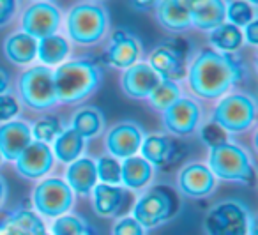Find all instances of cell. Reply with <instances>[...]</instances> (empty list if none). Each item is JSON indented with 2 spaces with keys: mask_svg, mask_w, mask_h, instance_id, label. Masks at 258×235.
<instances>
[{
  "mask_svg": "<svg viewBox=\"0 0 258 235\" xmlns=\"http://www.w3.org/2000/svg\"><path fill=\"white\" fill-rule=\"evenodd\" d=\"M242 78V66L232 53L202 50L191 62L187 82L197 96L219 99Z\"/></svg>",
  "mask_w": 258,
  "mask_h": 235,
  "instance_id": "1",
  "label": "cell"
},
{
  "mask_svg": "<svg viewBox=\"0 0 258 235\" xmlns=\"http://www.w3.org/2000/svg\"><path fill=\"white\" fill-rule=\"evenodd\" d=\"M103 71L90 61H71L60 64L53 71V85L57 103L73 104L89 97L99 89Z\"/></svg>",
  "mask_w": 258,
  "mask_h": 235,
  "instance_id": "2",
  "label": "cell"
},
{
  "mask_svg": "<svg viewBox=\"0 0 258 235\" xmlns=\"http://www.w3.org/2000/svg\"><path fill=\"white\" fill-rule=\"evenodd\" d=\"M209 170L216 179L253 186L256 181L253 161L242 147L232 142L216 145L209 152Z\"/></svg>",
  "mask_w": 258,
  "mask_h": 235,
  "instance_id": "3",
  "label": "cell"
},
{
  "mask_svg": "<svg viewBox=\"0 0 258 235\" xmlns=\"http://www.w3.org/2000/svg\"><path fill=\"white\" fill-rule=\"evenodd\" d=\"M207 235H254V219L239 200H225L211 207L204 221Z\"/></svg>",
  "mask_w": 258,
  "mask_h": 235,
  "instance_id": "4",
  "label": "cell"
},
{
  "mask_svg": "<svg viewBox=\"0 0 258 235\" xmlns=\"http://www.w3.org/2000/svg\"><path fill=\"white\" fill-rule=\"evenodd\" d=\"M108 30V13L101 6L80 4L68 15V34L75 43L90 46L99 43Z\"/></svg>",
  "mask_w": 258,
  "mask_h": 235,
  "instance_id": "5",
  "label": "cell"
},
{
  "mask_svg": "<svg viewBox=\"0 0 258 235\" xmlns=\"http://www.w3.org/2000/svg\"><path fill=\"white\" fill-rule=\"evenodd\" d=\"M76 195L66 184V181L58 177L41 179L32 191L34 212L41 217H60L71 212L75 205Z\"/></svg>",
  "mask_w": 258,
  "mask_h": 235,
  "instance_id": "6",
  "label": "cell"
},
{
  "mask_svg": "<svg viewBox=\"0 0 258 235\" xmlns=\"http://www.w3.org/2000/svg\"><path fill=\"white\" fill-rule=\"evenodd\" d=\"M256 104L247 94H228L219 99L212 113V122L225 133H242L254 124Z\"/></svg>",
  "mask_w": 258,
  "mask_h": 235,
  "instance_id": "7",
  "label": "cell"
},
{
  "mask_svg": "<svg viewBox=\"0 0 258 235\" xmlns=\"http://www.w3.org/2000/svg\"><path fill=\"white\" fill-rule=\"evenodd\" d=\"M20 96L27 106L44 111L57 104L53 71L46 66H34L20 76Z\"/></svg>",
  "mask_w": 258,
  "mask_h": 235,
  "instance_id": "8",
  "label": "cell"
},
{
  "mask_svg": "<svg viewBox=\"0 0 258 235\" xmlns=\"http://www.w3.org/2000/svg\"><path fill=\"white\" fill-rule=\"evenodd\" d=\"M173 216L172 196L163 188L149 189L142 196H138L137 203L133 207V217L145 228L151 230Z\"/></svg>",
  "mask_w": 258,
  "mask_h": 235,
  "instance_id": "9",
  "label": "cell"
},
{
  "mask_svg": "<svg viewBox=\"0 0 258 235\" xmlns=\"http://www.w3.org/2000/svg\"><path fill=\"white\" fill-rule=\"evenodd\" d=\"M142 140H144L142 126L133 121H124L115 124L108 131L104 145H106V150L111 157L125 159V157L137 156V152L140 150Z\"/></svg>",
  "mask_w": 258,
  "mask_h": 235,
  "instance_id": "10",
  "label": "cell"
},
{
  "mask_svg": "<svg viewBox=\"0 0 258 235\" xmlns=\"http://www.w3.org/2000/svg\"><path fill=\"white\" fill-rule=\"evenodd\" d=\"M218 186V179L212 175L207 164L204 163H187L182 166L177 177V188L184 196L193 200L207 198L214 193Z\"/></svg>",
  "mask_w": 258,
  "mask_h": 235,
  "instance_id": "11",
  "label": "cell"
},
{
  "mask_svg": "<svg viewBox=\"0 0 258 235\" xmlns=\"http://www.w3.org/2000/svg\"><path fill=\"white\" fill-rule=\"evenodd\" d=\"M202 119L200 104L189 97H182L163 110V124L170 133L177 136H186L195 133Z\"/></svg>",
  "mask_w": 258,
  "mask_h": 235,
  "instance_id": "12",
  "label": "cell"
},
{
  "mask_svg": "<svg viewBox=\"0 0 258 235\" xmlns=\"http://www.w3.org/2000/svg\"><path fill=\"white\" fill-rule=\"evenodd\" d=\"M55 163L51 147L41 142H30L25 147L18 159L15 161L16 171L22 175L23 179L29 181H37V179H44L51 171Z\"/></svg>",
  "mask_w": 258,
  "mask_h": 235,
  "instance_id": "13",
  "label": "cell"
},
{
  "mask_svg": "<svg viewBox=\"0 0 258 235\" xmlns=\"http://www.w3.org/2000/svg\"><path fill=\"white\" fill-rule=\"evenodd\" d=\"M60 25V11L50 2L32 4L22 16V29L34 39H44L53 36Z\"/></svg>",
  "mask_w": 258,
  "mask_h": 235,
  "instance_id": "14",
  "label": "cell"
},
{
  "mask_svg": "<svg viewBox=\"0 0 258 235\" xmlns=\"http://www.w3.org/2000/svg\"><path fill=\"white\" fill-rule=\"evenodd\" d=\"M180 145L175 140L163 135H149L144 136L140 145V152L147 163H151L154 168L166 170L180 157Z\"/></svg>",
  "mask_w": 258,
  "mask_h": 235,
  "instance_id": "15",
  "label": "cell"
},
{
  "mask_svg": "<svg viewBox=\"0 0 258 235\" xmlns=\"http://www.w3.org/2000/svg\"><path fill=\"white\" fill-rule=\"evenodd\" d=\"M159 76L152 71L147 62H137L127 68L122 75L120 87L124 94L131 99H145L159 83Z\"/></svg>",
  "mask_w": 258,
  "mask_h": 235,
  "instance_id": "16",
  "label": "cell"
},
{
  "mask_svg": "<svg viewBox=\"0 0 258 235\" xmlns=\"http://www.w3.org/2000/svg\"><path fill=\"white\" fill-rule=\"evenodd\" d=\"M187 9L191 25L202 30H212L225 23L226 6L223 0H180Z\"/></svg>",
  "mask_w": 258,
  "mask_h": 235,
  "instance_id": "17",
  "label": "cell"
},
{
  "mask_svg": "<svg viewBox=\"0 0 258 235\" xmlns=\"http://www.w3.org/2000/svg\"><path fill=\"white\" fill-rule=\"evenodd\" d=\"M0 235H50L43 217L32 209H16L0 219Z\"/></svg>",
  "mask_w": 258,
  "mask_h": 235,
  "instance_id": "18",
  "label": "cell"
},
{
  "mask_svg": "<svg viewBox=\"0 0 258 235\" xmlns=\"http://www.w3.org/2000/svg\"><path fill=\"white\" fill-rule=\"evenodd\" d=\"M32 142V131L25 121H9L0 124V154L2 159L16 161Z\"/></svg>",
  "mask_w": 258,
  "mask_h": 235,
  "instance_id": "19",
  "label": "cell"
},
{
  "mask_svg": "<svg viewBox=\"0 0 258 235\" xmlns=\"http://www.w3.org/2000/svg\"><path fill=\"white\" fill-rule=\"evenodd\" d=\"M127 198V191L122 186L96 184L90 191L92 209L99 217H115L122 212Z\"/></svg>",
  "mask_w": 258,
  "mask_h": 235,
  "instance_id": "20",
  "label": "cell"
},
{
  "mask_svg": "<svg viewBox=\"0 0 258 235\" xmlns=\"http://www.w3.org/2000/svg\"><path fill=\"white\" fill-rule=\"evenodd\" d=\"M140 43L125 30H117L111 37L106 61L117 69H127L140 58Z\"/></svg>",
  "mask_w": 258,
  "mask_h": 235,
  "instance_id": "21",
  "label": "cell"
},
{
  "mask_svg": "<svg viewBox=\"0 0 258 235\" xmlns=\"http://www.w3.org/2000/svg\"><path fill=\"white\" fill-rule=\"evenodd\" d=\"M66 184L78 196H89L94 186L97 184L96 161L92 157H78L69 163L66 170Z\"/></svg>",
  "mask_w": 258,
  "mask_h": 235,
  "instance_id": "22",
  "label": "cell"
},
{
  "mask_svg": "<svg viewBox=\"0 0 258 235\" xmlns=\"http://www.w3.org/2000/svg\"><path fill=\"white\" fill-rule=\"evenodd\" d=\"M149 66L152 68V71L159 76L161 80H175L182 78L186 75V64L184 61L175 55L172 50H168L166 46H159L149 55Z\"/></svg>",
  "mask_w": 258,
  "mask_h": 235,
  "instance_id": "23",
  "label": "cell"
},
{
  "mask_svg": "<svg viewBox=\"0 0 258 235\" xmlns=\"http://www.w3.org/2000/svg\"><path fill=\"white\" fill-rule=\"evenodd\" d=\"M154 177V166L142 156L125 157L120 163V184L127 189H142Z\"/></svg>",
  "mask_w": 258,
  "mask_h": 235,
  "instance_id": "24",
  "label": "cell"
},
{
  "mask_svg": "<svg viewBox=\"0 0 258 235\" xmlns=\"http://www.w3.org/2000/svg\"><path fill=\"white\" fill-rule=\"evenodd\" d=\"M4 53L13 64L27 66L37 57V39L25 32H16L8 37L4 44Z\"/></svg>",
  "mask_w": 258,
  "mask_h": 235,
  "instance_id": "25",
  "label": "cell"
},
{
  "mask_svg": "<svg viewBox=\"0 0 258 235\" xmlns=\"http://www.w3.org/2000/svg\"><path fill=\"white\" fill-rule=\"evenodd\" d=\"M158 20L165 29L172 32H182L191 25L187 9L180 0H161L158 2Z\"/></svg>",
  "mask_w": 258,
  "mask_h": 235,
  "instance_id": "26",
  "label": "cell"
},
{
  "mask_svg": "<svg viewBox=\"0 0 258 235\" xmlns=\"http://www.w3.org/2000/svg\"><path fill=\"white\" fill-rule=\"evenodd\" d=\"M73 129L83 140H92L99 136L104 129V115L96 106H83L73 117Z\"/></svg>",
  "mask_w": 258,
  "mask_h": 235,
  "instance_id": "27",
  "label": "cell"
},
{
  "mask_svg": "<svg viewBox=\"0 0 258 235\" xmlns=\"http://www.w3.org/2000/svg\"><path fill=\"white\" fill-rule=\"evenodd\" d=\"M85 149V140L78 135L73 128L62 129L60 135L55 138L53 142V157H57L60 163H73L78 157H82V152Z\"/></svg>",
  "mask_w": 258,
  "mask_h": 235,
  "instance_id": "28",
  "label": "cell"
},
{
  "mask_svg": "<svg viewBox=\"0 0 258 235\" xmlns=\"http://www.w3.org/2000/svg\"><path fill=\"white\" fill-rule=\"evenodd\" d=\"M69 43L62 36H48L44 39L37 41V58L43 62V66H60L69 55Z\"/></svg>",
  "mask_w": 258,
  "mask_h": 235,
  "instance_id": "29",
  "label": "cell"
},
{
  "mask_svg": "<svg viewBox=\"0 0 258 235\" xmlns=\"http://www.w3.org/2000/svg\"><path fill=\"white\" fill-rule=\"evenodd\" d=\"M50 235H97L96 228L78 214H64L55 217L50 226Z\"/></svg>",
  "mask_w": 258,
  "mask_h": 235,
  "instance_id": "30",
  "label": "cell"
},
{
  "mask_svg": "<svg viewBox=\"0 0 258 235\" xmlns=\"http://www.w3.org/2000/svg\"><path fill=\"white\" fill-rule=\"evenodd\" d=\"M209 39L221 53H232V51L239 50L244 37L239 27L232 25V23H221L219 27L211 30Z\"/></svg>",
  "mask_w": 258,
  "mask_h": 235,
  "instance_id": "31",
  "label": "cell"
},
{
  "mask_svg": "<svg viewBox=\"0 0 258 235\" xmlns=\"http://www.w3.org/2000/svg\"><path fill=\"white\" fill-rule=\"evenodd\" d=\"M180 97V89L177 85V82L172 80H159L158 85L152 89V92L149 94V101L156 110L163 111L173 104Z\"/></svg>",
  "mask_w": 258,
  "mask_h": 235,
  "instance_id": "32",
  "label": "cell"
},
{
  "mask_svg": "<svg viewBox=\"0 0 258 235\" xmlns=\"http://www.w3.org/2000/svg\"><path fill=\"white\" fill-rule=\"evenodd\" d=\"M96 171L97 181H101V184L120 186V163H118V159L111 156H101L99 159H96Z\"/></svg>",
  "mask_w": 258,
  "mask_h": 235,
  "instance_id": "33",
  "label": "cell"
},
{
  "mask_svg": "<svg viewBox=\"0 0 258 235\" xmlns=\"http://www.w3.org/2000/svg\"><path fill=\"white\" fill-rule=\"evenodd\" d=\"M30 131H32V138L36 142L48 145V143L55 142V138L62 133V124L57 117H43L34 124Z\"/></svg>",
  "mask_w": 258,
  "mask_h": 235,
  "instance_id": "34",
  "label": "cell"
},
{
  "mask_svg": "<svg viewBox=\"0 0 258 235\" xmlns=\"http://www.w3.org/2000/svg\"><path fill=\"white\" fill-rule=\"evenodd\" d=\"M226 18L235 27H246L249 22L254 20V13L247 2L244 0H233L232 4L226 8Z\"/></svg>",
  "mask_w": 258,
  "mask_h": 235,
  "instance_id": "35",
  "label": "cell"
},
{
  "mask_svg": "<svg viewBox=\"0 0 258 235\" xmlns=\"http://www.w3.org/2000/svg\"><path fill=\"white\" fill-rule=\"evenodd\" d=\"M111 235H147V230L133 216H124L115 221Z\"/></svg>",
  "mask_w": 258,
  "mask_h": 235,
  "instance_id": "36",
  "label": "cell"
},
{
  "mask_svg": "<svg viewBox=\"0 0 258 235\" xmlns=\"http://www.w3.org/2000/svg\"><path fill=\"white\" fill-rule=\"evenodd\" d=\"M20 104L11 94H0V124L9 122L18 115Z\"/></svg>",
  "mask_w": 258,
  "mask_h": 235,
  "instance_id": "37",
  "label": "cell"
},
{
  "mask_svg": "<svg viewBox=\"0 0 258 235\" xmlns=\"http://www.w3.org/2000/svg\"><path fill=\"white\" fill-rule=\"evenodd\" d=\"M202 138H204V142L207 143L209 147H216V145H221V143L228 142V138H226V133L223 131L219 126H216L214 122H209L207 126H204L202 128Z\"/></svg>",
  "mask_w": 258,
  "mask_h": 235,
  "instance_id": "38",
  "label": "cell"
},
{
  "mask_svg": "<svg viewBox=\"0 0 258 235\" xmlns=\"http://www.w3.org/2000/svg\"><path fill=\"white\" fill-rule=\"evenodd\" d=\"M163 46H166L175 55H179L182 61H186V53H189V44H187V41L182 39V37H173V39H168Z\"/></svg>",
  "mask_w": 258,
  "mask_h": 235,
  "instance_id": "39",
  "label": "cell"
},
{
  "mask_svg": "<svg viewBox=\"0 0 258 235\" xmlns=\"http://www.w3.org/2000/svg\"><path fill=\"white\" fill-rule=\"evenodd\" d=\"M16 11V0H0V27L9 23Z\"/></svg>",
  "mask_w": 258,
  "mask_h": 235,
  "instance_id": "40",
  "label": "cell"
},
{
  "mask_svg": "<svg viewBox=\"0 0 258 235\" xmlns=\"http://www.w3.org/2000/svg\"><path fill=\"white\" fill-rule=\"evenodd\" d=\"M242 37L251 44V46L258 44V22H256V20H253V22L247 23V25H246V34H244Z\"/></svg>",
  "mask_w": 258,
  "mask_h": 235,
  "instance_id": "41",
  "label": "cell"
},
{
  "mask_svg": "<svg viewBox=\"0 0 258 235\" xmlns=\"http://www.w3.org/2000/svg\"><path fill=\"white\" fill-rule=\"evenodd\" d=\"M158 2L159 0H129V4L133 6L135 9H138V11H149L154 6H158Z\"/></svg>",
  "mask_w": 258,
  "mask_h": 235,
  "instance_id": "42",
  "label": "cell"
},
{
  "mask_svg": "<svg viewBox=\"0 0 258 235\" xmlns=\"http://www.w3.org/2000/svg\"><path fill=\"white\" fill-rule=\"evenodd\" d=\"M8 89H9V75L4 69H0V94H6Z\"/></svg>",
  "mask_w": 258,
  "mask_h": 235,
  "instance_id": "43",
  "label": "cell"
},
{
  "mask_svg": "<svg viewBox=\"0 0 258 235\" xmlns=\"http://www.w3.org/2000/svg\"><path fill=\"white\" fill-rule=\"evenodd\" d=\"M6 196H8V184L2 177H0V205L6 202Z\"/></svg>",
  "mask_w": 258,
  "mask_h": 235,
  "instance_id": "44",
  "label": "cell"
},
{
  "mask_svg": "<svg viewBox=\"0 0 258 235\" xmlns=\"http://www.w3.org/2000/svg\"><path fill=\"white\" fill-rule=\"evenodd\" d=\"M247 2H249V4H253V6L258 4V0H247Z\"/></svg>",
  "mask_w": 258,
  "mask_h": 235,
  "instance_id": "45",
  "label": "cell"
},
{
  "mask_svg": "<svg viewBox=\"0 0 258 235\" xmlns=\"http://www.w3.org/2000/svg\"><path fill=\"white\" fill-rule=\"evenodd\" d=\"M0 164H2V154H0Z\"/></svg>",
  "mask_w": 258,
  "mask_h": 235,
  "instance_id": "46",
  "label": "cell"
}]
</instances>
